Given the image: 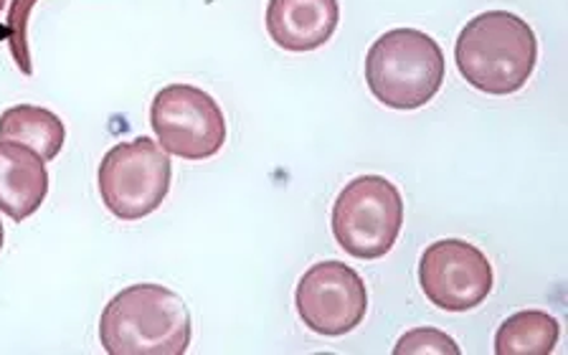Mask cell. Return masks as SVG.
<instances>
[{
	"label": "cell",
	"mask_w": 568,
	"mask_h": 355,
	"mask_svg": "<svg viewBox=\"0 0 568 355\" xmlns=\"http://www.w3.org/2000/svg\"><path fill=\"white\" fill-rule=\"evenodd\" d=\"M455 337L437 331V327H416L398 337L394 355H459Z\"/></svg>",
	"instance_id": "obj_14"
},
{
	"label": "cell",
	"mask_w": 568,
	"mask_h": 355,
	"mask_svg": "<svg viewBox=\"0 0 568 355\" xmlns=\"http://www.w3.org/2000/svg\"><path fill=\"white\" fill-rule=\"evenodd\" d=\"M173 181L171 155L150 138L118 142L100 163L104 209L120 221H140L163 206Z\"/></svg>",
	"instance_id": "obj_5"
},
{
	"label": "cell",
	"mask_w": 568,
	"mask_h": 355,
	"mask_svg": "<svg viewBox=\"0 0 568 355\" xmlns=\"http://www.w3.org/2000/svg\"><path fill=\"white\" fill-rule=\"evenodd\" d=\"M3 239H6V231H3V224H0V248H3Z\"/></svg>",
	"instance_id": "obj_15"
},
{
	"label": "cell",
	"mask_w": 568,
	"mask_h": 355,
	"mask_svg": "<svg viewBox=\"0 0 568 355\" xmlns=\"http://www.w3.org/2000/svg\"><path fill=\"white\" fill-rule=\"evenodd\" d=\"M266 33L280 49L305 53L325 47L341 23L337 0H270Z\"/></svg>",
	"instance_id": "obj_9"
},
{
	"label": "cell",
	"mask_w": 568,
	"mask_h": 355,
	"mask_svg": "<svg viewBox=\"0 0 568 355\" xmlns=\"http://www.w3.org/2000/svg\"><path fill=\"white\" fill-rule=\"evenodd\" d=\"M3 8H6V0H0V11H3Z\"/></svg>",
	"instance_id": "obj_16"
},
{
	"label": "cell",
	"mask_w": 568,
	"mask_h": 355,
	"mask_svg": "<svg viewBox=\"0 0 568 355\" xmlns=\"http://www.w3.org/2000/svg\"><path fill=\"white\" fill-rule=\"evenodd\" d=\"M191 337L189 305L178 292L153 282L124 287L100 317V343L110 355H183Z\"/></svg>",
	"instance_id": "obj_1"
},
{
	"label": "cell",
	"mask_w": 568,
	"mask_h": 355,
	"mask_svg": "<svg viewBox=\"0 0 568 355\" xmlns=\"http://www.w3.org/2000/svg\"><path fill=\"white\" fill-rule=\"evenodd\" d=\"M561 325L544 310H520L503 320L495 333L497 355H550L556 351Z\"/></svg>",
	"instance_id": "obj_12"
},
{
	"label": "cell",
	"mask_w": 568,
	"mask_h": 355,
	"mask_svg": "<svg viewBox=\"0 0 568 355\" xmlns=\"http://www.w3.org/2000/svg\"><path fill=\"white\" fill-rule=\"evenodd\" d=\"M49 195L47 160L31 148L0 140V211L21 224Z\"/></svg>",
	"instance_id": "obj_10"
},
{
	"label": "cell",
	"mask_w": 568,
	"mask_h": 355,
	"mask_svg": "<svg viewBox=\"0 0 568 355\" xmlns=\"http://www.w3.org/2000/svg\"><path fill=\"white\" fill-rule=\"evenodd\" d=\"M39 6V0H13L11 11H8V47H11L16 67L23 71L26 77L33 74V64H31V51H29V21L33 8Z\"/></svg>",
	"instance_id": "obj_13"
},
{
	"label": "cell",
	"mask_w": 568,
	"mask_h": 355,
	"mask_svg": "<svg viewBox=\"0 0 568 355\" xmlns=\"http://www.w3.org/2000/svg\"><path fill=\"white\" fill-rule=\"evenodd\" d=\"M493 282L490 260L465 239H439L419 260L422 292L444 313H467L483 305Z\"/></svg>",
	"instance_id": "obj_8"
},
{
	"label": "cell",
	"mask_w": 568,
	"mask_h": 355,
	"mask_svg": "<svg viewBox=\"0 0 568 355\" xmlns=\"http://www.w3.org/2000/svg\"><path fill=\"white\" fill-rule=\"evenodd\" d=\"M404 229L402 191L384 175H358L337 193L333 236L355 260L373 262L394 248Z\"/></svg>",
	"instance_id": "obj_4"
},
{
	"label": "cell",
	"mask_w": 568,
	"mask_h": 355,
	"mask_svg": "<svg viewBox=\"0 0 568 355\" xmlns=\"http://www.w3.org/2000/svg\"><path fill=\"white\" fill-rule=\"evenodd\" d=\"M150 128L168 155L206 160L226 142V118L209 92L193 84H168L150 104Z\"/></svg>",
	"instance_id": "obj_6"
},
{
	"label": "cell",
	"mask_w": 568,
	"mask_h": 355,
	"mask_svg": "<svg viewBox=\"0 0 568 355\" xmlns=\"http://www.w3.org/2000/svg\"><path fill=\"white\" fill-rule=\"evenodd\" d=\"M462 79L477 92H520L538 64V39L528 21L510 11H485L467 21L455 43Z\"/></svg>",
	"instance_id": "obj_2"
},
{
	"label": "cell",
	"mask_w": 568,
	"mask_h": 355,
	"mask_svg": "<svg viewBox=\"0 0 568 355\" xmlns=\"http://www.w3.org/2000/svg\"><path fill=\"white\" fill-rule=\"evenodd\" d=\"M0 140L31 148L49 163L64 148L67 128L59 114H53L47 106L18 104L0 114Z\"/></svg>",
	"instance_id": "obj_11"
},
{
	"label": "cell",
	"mask_w": 568,
	"mask_h": 355,
	"mask_svg": "<svg viewBox=\"0 0 568 355\" xmlns=\"http://www.w3.org/2000/svg\"><path fill=\"white\" fill-rule=\"evenodd\" d=\"M447 61L429 33L394 29L378 36L366 53V84L390 110H419L444 84Z\"/></svg>",
	"instance_id": "obj_3"
},
{
	"label": "cell",
	"mask_w": 568,
	"mask_h": 355,
	"mask_svg": "<svg viewBox=\"0 0 568 355\" xmlns=\"http://www.w3.org/2000/svg\"><path fill=\"white\" fill-rule=\"evenodd\" d=\"M295 305L307 331L341 337L353 333L366 320L368 290L353 266L337 260L317 262L302 274Z\"/></svg>",
	"instance_id": "obj_7"
}]
</instances>
